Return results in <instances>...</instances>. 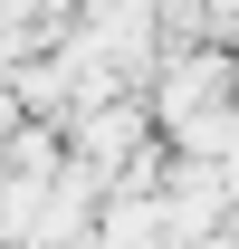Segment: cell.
<instances>
[{
    "label": "cell",
    "mask_w": 239,
    "mask_h": 249,
    "mask_svg": "<svg viewBox=\"0 0 239 249\" xmlns=\"http://www.w3.org/2000/svg\"><path fill=\"white\" fill-rule=\"evenodd\" d=\"M10 134H19V87L0 77V144H10Z\"/></svg>",
    "instance_id": "cell-1"
}]
</instances>
